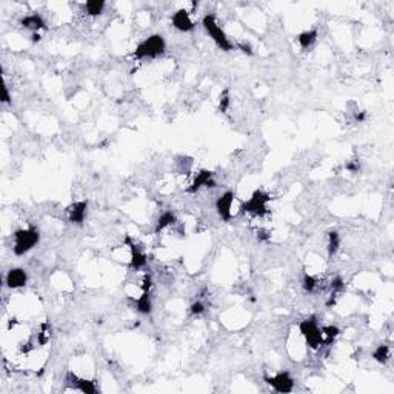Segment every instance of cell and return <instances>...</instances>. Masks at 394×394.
Segmentation results:
<instances>
[{"mask_svg":"<svg viewBox=\"0 0 394 394\" xmlns=\"http://www.w3.org/2000/svg\"><path fill=\"white\" fill-rule=\"evenodd\" d=\"M40 234L36 228H26L19 230L14 233V253L17 256H22L31 248H34L39 243Z\"/></svg>","mask_w":394,"mask_h":394,"instance_id":"6da1fadb","label":"cell"},{"mask_svg":"<svg viewBox=\"0 0 394 394\" xmlns=\"http://www.w3.org/2000/svg\"><path fill=\"white\" fill-rule=\"evenodd\" d=\"M165 40L162 36L154 34L151 37H148L147 40L142 42L136 51H134V57L136 59H154L159 57L163 51H165Z\"/></svg>","mask_w":394,"mask_h":394,"instance_id":"7a4b0ae2","label":"cell"},{"mask_svg":"<svg viewBox=\"0 0 394 394\" xmlns=\"http://www.w3.org/2000/svg\"><path fill=\"white\" fill-rule=\"evenodd\" d=\"M203 26L207 29V33L211 36V39L217 43L219 48H222L224 51H231L233 50V43L228 40L227 34L224 33V29L220 28L214 19V15L208 14L203 17Z\"/></svg>","mask_w":394,"mask_h":394,"instance_id":"3957f363","label":"cell"},{"mask_svg":"<svg viewBox=\"0 0 394 394\" xmlns=\"http://www.w3.org/2000/svg\"><path fill=\"white\" fill-rule=\"evenodd\" d=\"M299 328H301V333L302 336L305 337L307 343L311 346V348H319V346L323 343V334H322V329L319 328L317 322L314 320V319H305L301 322V325H299Z\"/></svg>","mask_w":394,"mask_h":394,"instance_id":"277c9868","label":"cell"},{"mask_svg":"<svg viewBox=\"0 0 394 394\" xmlns=\"http://www.w3.org/2000/svg\"><path fill=\"white\" fill-rule=\"evenodd\" d=\"M268 202H270V196L263 191H256L248 202L243 203L242 210L256 216H265L268 213Z\"/></svg>","mask_w":394,"mask_h":394,"instance_id":"5b68a950","label":"cell"},{"mask_svg":"<svg viewBox=\"0 0 394 394\" xmlns=\"http://www.w3.org/2000/svg\"><path fill=\"white\" fill-rule=\"evenodd\" d=\"M265 381L268 385H271L277 393H291L294 388V381L291 379V376L285 373H279L273 377H265Z\"/></svg>","mask_w":394,"mask_h":394,"instance_id":"8992f818","label":"cell"},{"mask_svg":"<svg viewBox=\"0 0 394 394\" xmlns=\"http://www.w3.org/2000/svg\"><path fill=\"white\" fill-rule=\"evenodd\" d=\"M233 200H234V194L231 191L225 193L224 196H220L219 200L216 202V208L219 216L222 217L225 222L231 219V207H233Z\"/></svg>","mask_w":394,"mask_h":394,"instance_id":"52a82bcc","label":"cell"},{"mask_svg":"<svg viewBox=\"0 0 394 394\" xmlns=\"http://www.w3.org/2000/svg\"><path fill=\"white\" fill-rule=\"evenodd\" d=\"M172 25H174V28H177L179 31H183V33L191 31L194 28V22L190 19V14L185 9L174 12V15H172Z\"/></svg>","mask_w":394,"mask_h":394,"instance_id":"ba28073f","label":"cell"},{"mask_svg":"<svg viewBox=\"0 0 394 394\" xmlns=\"http://www.w3.org/2000/svg\"><path fill=\"white\" fill-rule=\"evenodd\" d=\"M26 280H28L26 273L20 270V268H14L6 276V285L9 288H20L26 285Z\"/></svg>","mask_w":394,"mask_h":394,"instance_id":"9c48e42d","label":"cell"},{"mask_svg":"<svg viewBox=\"0 0 394 394\" xmlns=\"http://www.w3.org/2000/svg\"><path fill=\"white\" fill-rule=\"evenodd\" d=\"M127 242L130 243V246H131V263H130V266L133 268V270H142V268L144 266H147V263H148V257H147V254H144L142 253V251L134 245V243H131V240H130V237H127Z\"/></svg>","mask_w":394,"mask_h":394,"instance_id":"30bf717a","label":"cell"},{"mask_svg":"<svg viewBox=\"0 0 394 394\" xmlns=\"http://www.w3.org/2000/svg\"><path fill=\"white\" fill-rule=\"evenodd\" d=\"M86 208H88V203L86 202H77L74 205H71L68 213H70V220L73 224H77L80 225L83 220H85V216H86Z\"/></svg>","mask_w":394,"mask_h":394,"instance_id":"8fae6325","label":"cell"},{"mask_svg":"<svg viewBox=\"0 0 394 394\" xmlns=\"http://www.w3.org/2000/svg\"><path fill=\"white\" fill-rule=\"evenodd\" d=\"M202 186H214L213 174L210 171H200L197 174V177L194 179L193 185L188 188V193H196L197 190H200Z\"/></svg>","mask_w":394,"mask_h":394,"instance_id":"7c38bea8","label":"cell"},{"mask_svg":"<svg viewBox=\"0 0 394 394\" xmlns=\"http://www.w3.org/2000/svg\"><path fill=\"white\" fill-rule=\"evenodd\" d=\"M22 26L26 28V29H31V31H39L42 28H45V20L42 19V15L39 14H31V15H26V17L22 19Z\"/></svg>","mask_w":394,"mask_h":394,"instance_id":"4fadbf2b","label":"cell"},{"mask_svg":"<svg viewBox=\"0 0 394 394\" xmlns=\"http://www.w3.org/2000/svg\"><path fill=\"white\" fill-rule=\"evenodd\" d=\"M70 377L73 379V387L79 391H82L85 394H94L97 391L96 388V384H94L92 381H85V379H77V376L74 374H70Z\"/></svg>","mask_w":394,"mask_h":394,"instance_id":"5bb4252c","label":"cell"},{"mask_svg":"<svg viewBox=\"0 0 394 394\" xmlns=\"http://www.w3.org/2000/svg\"><path fill=\"white\" fill-rule=\"evenodd\" d=\"M297 40H299V45L302 46V50H308L314 45V42L317 40V31L316 29L305 31V33H302L297 37Z\"/></svg>","mask_w":394,"mask_h":394,"instance_id":"9a60e30c","label":"cell"},{"mask_svg":"<svg viewBox=\"0 0 394 394\" xmlns=\"http://www.w3.org/2000/svg\"><path fill=\"white\" fill-rule=\"evenodd\" d=\"M136 308L142 314L151 313V297H150V291H144V293H142V296L136 301Z\"/></svg>","mask_w":394,"mask_h":394,"instance_id":"2e32d148","label":"cell"},{"mask_svg":"<svg viewBox=\"0 0 394 394\" xmlns=\"http://www.w3.org/2000/svg\"><path fill=\"white\" fill-rule=\"evenodd\" d=\"M176 222V216L172 214L171 211H166V213H163L160 217H159V220H157V225H156V234L157 233H160L162 230H165L166 227H169V225H172Z\"/></svg>","mask_w":394,"mask_h":394,"instance_id":"e0dca14e","label":"cell"},{"mask_svg":"<svg viewBox=\"0 0 394 394\" xmlns=\"http://www.w3.org/2000/svg\"><path fill=\"white\" fill-rule=\"evenodd\" d=\"M339 243H340V239H339V234L336 231H331L328 234V256H334L339 249Z\"/></svg>","mask_w":394,"mask_h":394,"instance_id":"ac0fdd59","label":"cell"},{"mask_svg":"<svg viewBox=\"0 0 394 394\" xmlns=\"http://www.w3.org/2000/svg\"><path fill=\"white\" fill-rule=\"evenodd\" d=\"M374 360H377L379 364H385V362L390 359V348L387 345H379L376 348V351L373 353Z\"/></svg>","mask_w":394,"mask_h":394,"instance_id":"d6986e66","label":"cell"},{"mask_svg":"<svg viewBox=\"0 0 394 394\" xmlns=\"http://www.w3.org/2000/svg\"><path fill=\"white\" fill-rule=\"evenodd\" d=\"M103 6H105V3L100 2V0H91V2H86V5H85L88 14H91V15H99L103 11Z\"/></svg>","mask_w":394,"mask_h":394,"instance_id":"ffe728a7","label":"cell"},{"mask_svg":"<svg viewBox=\"0 0 394 394\" xmlns=\"http://www.w3.org/2000/svg\"><path fill=\"white\" fill-rule=\"evenodd\" d=\"M322 334L326 340V345H329L339 336V329L336 326H325V328H322Z\"/></svg>","mask_w":394,"mask_h":394,"instance_id":"44dd1931","label":"cell"},{"mask_svg":"<svg viewBox=\"0 0 394 394\" xmlns=\"http://www.w3.org/2000/svg\"><path fill=\"white\" fill-rule=\"evenodd\" d=\"M317 287V280L316 277H313V276H305L304 279V288L308 291V293H313L314 290H316Z\"/></svg>","mask_w":394,"mask_h":394,"instance_id":"7402d4cb","label":"cell"},{"mask_svg":"<svg viewBox=\"0 0 394 394\" xmlns=\"http://www.w3.org/2000/svg\"><path fill=\"white\" fill-rule=\"evenodd\" d=\"M203 311H205V307H203L202 302H196V304L191 305V313L193 314H202Z\"/></svg>","mask_w":394,"mask_h":394,"instance_id":"603a6c76","label":"cell"},{"mask_svg":"<svg viewBox=\"0 0 394 394\" xmlns=\"http://www.w3.org/2000/svg\"><path fill=\"white\" fill-rule=\"evenodd\" d=\"M228 105H230V99H228V96L225 94L224 96V99L220 100V109H222V111H227V108H228Z\"/></svg>","mask_w":394,"mask_h":394,"instance_id":"cb8c5ba5","label":"cell"},{"mask_svg":"<svg viewBox=\"0 0 394 394\" xmlns=\"http://www.w3.org/2000/svg\"><path fill=\"white\" fill-rule=\"evenodd\" d=\"M346 169H350V171L356 172V171L359 169V162H357V160H354L353 163H348V165H346Z\"/></svg>","mask_w":394,"mask_h":394,"instance_id":"d4e9b609","label":"cell"},{"mask_svg":"<svg viewBox=\"0 0 394 394\" xmlns=\"http://www.w3.org/2000/svg\"><path fill=\"white\" fill-rule=\"evenodd\" d=\"M237 46H239V48H240V50H242L243 53H248V54H251V48H249V45H245V43H239Z\"/></svg>","mask_w":394,"mask_h":394,"instance_id":"484cf974","label":"cell"},{"mask_svg":"<svg viewBox=\"0 0 394 394\" xmlns=\"http://www.w3.org/2000/svg\"><path fill=\"white\" fill-rule=\"evenodd\" d=\"M3 102L6 103V102H9V94H8V89L5 88V91H3Z\"/></svg>","mask_w":394,"mask_h":394,"instance_id":"4316f807","label":"cell"}]
</instances>
